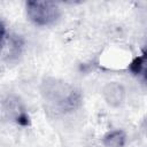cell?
<instances>
[{
  "mask_svg": "<svg viewBox=\"0 0 147 147\" xmlns=\"http://www.w3.org/2000/svg\"><path fill=\"white\" fill-rule=\"evenodd\" d=\"M6 38H7L6 25H5V23H3V22L0 20V48L2 47V45H3L5 40H6Z\"/></svg>",
  "mask_w": 147,
  "mask_h": 147,
  "instance_id": "ba28073f",
  "label": "cell"
},
{
  "mask_svg": "<svg viewBox=\"0 0 147 147\" xmlns=\"http://www.w3.org/2000/svg\"><path fill=\"white\" fill-rule=\"evenodd\" d=\"M28 20L36 26H51L61 16V8L51 1H28L25 2Z\"/></svg>",
  "mask_w": 147,
  "mask_h": 147,
  "instance_id": "7a4b0ae2",
  "label": "cell"
},
{
  "mask_svg": "<svg viewBox=\"0 0 147 147\" xmlns=\"http://www.w3.org/2000/svg\"><path fill=\"white\" fill-rule=\"evenodd\" d=\"M40 93L53 109L62 114L74 111L82 103L79 90L59 78H45L40 86Z\"/></svg>",
  "mask_w": 147,
  "mask_h": 147,
  "instance_id": "6da1fadb",
  "label": "cell"
},
{
  "mask_svg": "<svg viewBox=\"0 0 147 147\" xmlns=\"http://www.w3.org/2000/svg\"><path fill=\"white\" fill-rule=\"evenodd\" d=\"M102 145L103 147H125L126 134L122 130H113L103 137Z\"/></svg>",
  "mask_w": 147,
  "mask_h": 147,
  "instance_id": "8992f818",
  "label": "cell"
},
{
  "mask_svg": "<svg viewBox=\"0 0 147 147\" xmlns=\"http://www.w3.org/2000/svg\"><path fill=\"white\" fill-rule=\"evenodd\" d=\"M145 63H146L145 54H141L140 56L136 57V59L131 62V64H130V70H131V72H132L133 75H136V76H139V75L145 76V68H146Z\"/></svg>",
  "mask_w": 147,
  "mask_h": 147,
  "instance_id": "52a82bcc",
  "label": "cell"
},
{
  "mask_svg": "<svg viewBox=\"0 0 147 147\" xmlns=\"http://www.w3.org/2000/svg\"><path fill=\"white\" fill-rule=\"evenodd\" d=\"M22 46H23L22 39L18 36L10 34L6 38L3 45L0 49L3 52V55L6 59H14L21 54Z\"/></svg>",
  "mask_w": 147,
  "mask_h": 147,
  "instance_id": "5b68a950",
  "label": "cell"
},
{
  "mask_svg": "<svg viewBox=\"0 0 147 147\" xmlns=\"http://www.w3.org/2000/svg\"><path fill=\"white\" fill-rule=\"evenodd\" d=\"M0 110L3 117L17 125L26 126L30 123V116L23 103V101L14 95H6L0 102Z\"/></svg>",
  "mask_w": 147,
  "mask_h": 147,
  "instance_id": "3957f363",
  "label": "cell"
},
{
  "mask_svg": "<svg viewBox=\"0 0 147 147\" xmlns=\"http://www.w3.org/2000/svg\"><path fill=\"white\" fill-rule=\"evenodd\" d=\"M126 96V91L124 86L117 82L107 83L102 88V98L110 107H119Z\"/></svg>",
  "mask_w": 147,
  "mask_h": 147,
  "instance_id": "277c9868",
  "label": "cell"
}]
</instances>
